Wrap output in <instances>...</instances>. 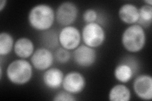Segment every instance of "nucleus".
I'll use <instances>...</instances> for the list:
<instances>
[{
    "label": "nucleus",
    "mask_w": 152,
    "mask_h": 101,
    "mask_svg": "<svg viewBox=\"0 0 152 101\" xmlns=\"http://www.w3.org/2000/svg\"><path fill=\"white\" fill-rule=\"evenodd\" d=\"M97 52L95 49L85 44L80 45L74 50L72 57L74 62L81 68H89L97 60Z\"/></svg>",
    "instance_id": "0eeeda50"
},
{
    "label": "nucleus",
    "mask_w": 152,
    "mask_h": 101,
    "mask_svg": "<svg viewBox=\"0 0 152 101\" xmlns=\"http://www.w3.org/2000/svg\"><path fill=\"white\" fill-rule=\"evenodd\" d=\"M122 44L131 53H137L143 49L146 42L145 28L138 24L127 27L123 32L121 37Z\"/></svg>",
    "instance_id": "f03ea898"
},
{
    "label": "nucleus",
    "mask_w": 152,
    "mask_h": 101,
    "mask_svg": "<svg viewBox=\"0 0 152 101\" xmlns=\"http://www.w3.org/2000/svg\"><path fill=\"white\" fill-rule=\"evenodd\" d=\"M83 20L86 23L97 22L98 18V13L94 8H88L84 12L83 14Z\"/></svg>",
    "instance_id": "aec40b11"
},
{
    "label": "nucleus",
    "mask_w": 152,
    "mask_h": 101,
    "mask_svg": "<svg viewBox=\"0 0 152 101\" xmlns=\"http://www.w3.org/2000/svg\"><path fill=\"white\" fill-rule=\"evenodd\" d=\"M15 55L20 59L31 57L35 51L34 44L32 41L27 37L18 38L15 42L13 48Z\"/></svg>",
    "instance_id": "ddd939ff"
},
{
    "label": "nucleus",
    "mask_w": 152,
    "mask_h": 101,
    "mask_svg": "<svg viewBox=\"0 0 152 101\" xmlns=\"http://www.w3.org/2000/svg\"><path fill=\"white\" fill-rule=\"evenodd\" d=\"M152 22V6L144 4L139 8V20L137 24L142 27H150Z\"/></svg>",
    "instance_id": "a211bd4d"
},
{
    "label": "nucleus",
    "mask_w": 152,
    "mask_h": 101,
    "mask_svg": "<svg viewBox=\"0 0 152 101\" xmlns=\"http://www.w3.org/2000/svg\"><path fill=\"white\" fill-rule=\"evenodd\" d=\"M138 70V66L134 60L127 58L122 61L114 69L113 75L115 79L121 84H126L130 81Z\"/></svg>",
    "instance_id": "9d476101"
},
{
    "label": "nucleus",
    "mask_w": 152,
    "mask_h": 101,
    "mask_svg": "<svg viewBox=\"0 0 152 101\" xmlns=\"http://www.w3.org/2000/svg\"><path fill=\"white\" fill-rule=\"evenodd\" d=\"M120 20L128 25L136 24L139 20V8L132 3L122 4L118 9Z\"/></svg>",
    "instance_id": "4468645a"
},
{
    "label": "nucleus",
    "mask_w": 152,
    "mask_h": 101,
    "mask_svg": "<svg viewBox=\"0 0 152 101\" xmlns=\"http://www.w3.org/2000/svg\"><path fill=\"white\" fill-rule=\"evenodd\" d=\"M84 44L96 48L102 46L106 39V33L103 26L98 22L86 23L81 31Z\"/></svg>",
    "instance_id": "20e7f679"
},
{
    "label": "nucleus",
    "mask_w": 152,
    "mask_h": 101,
    "mask_svg": "<svg viewBox=\"0 0 152 101\" xmlns=\"http://www.w3.org/2000/svg\"><path fill=\"white\" fill-rule=\"evenodd\" d=\"M7 0H1V1H0V12H2L3 11L4 8L7 6Z\"/></svg>",
    "instance_id": "4be33fe9"
},
{
    "label": "nucleus",
    "mask_w": 152,
    "mask_h": 101,
    "mask_svg": "<svg viewBox=\"0 0 152 101\" xmlns=\"http://www.w3.org/2000/svg\"><path fill=\"white\" fill-rule=\"evenodd\" d=\"M54 53L51 50L45 47L37 48L31 57V62L36 70L46 71L53 65Z\"/></svg>",
    "instance_id": "6e6552de"
},
{
    "label": "nucleus",
    "mask_w": 152,
    "mask_h": 101,
    "mask_svg": "<svg viewBox=\"0 0 152 101\" xmlns=\"http://www.w3.org/2000/svg\"><path fill=\"white\" fill-rule=\"evenodd\" d=\"M144 3H145V4H147V5L152 6V1L151 0H145V1H144Z\"/></svg>",
    "instance_id": "5701e85b"
},
{
    "label": "nucleus",
    "mask_w": 152,
    "mask_h": 101,
    "mask_svg": "<svg viewBox=\"0 0 152 101\" xmlns=\"http://www.w3.org/2000/svg\"><path fill=\"white\" fill-rule=\"evenodd\" d=\"M133 90L138 98L143 100L152 99V78L148 74L137 76L132 84Z\"/></svg>",
    "instance_id": "9b49d317"
},
{
    "label": "nucleus",
    "mask_w": 152,
    "mask_h": 101,
    "mask_svg": "<svg viewBox=\"0 0 152 101\" xmlns=\"http://www.w3.org/2000/svg\"><path fill=\"white\" fill-rule=\"evenodd\" d=\"M64 76L62 70L58 68L51 67L44 72L42 81L47 88L56 90L62 86Z\"/></svg>",
    "instance_id": "f8f14e48"
},
{
    "label": "nucleus",
    "mask_w": 152,
    "mask_h": 101,
    "mask_svg": "<svg viewBox=\"0 0 152 101\" xmlns=\"http://www.w3.org/2000/svg\"><path fill=\"white\" fill-rule=\"evenodd\" d=\"M77 100L74 95L65 90L57 92L53 99L54 101H75Z\"/></svg>",
    "instance_id": "412c9836"
},
{
    "label": "nucleus",
    "mask_w": 152,
    "mask_h": 101,
    "mask_svg": "<svg viewBox=\"0 0 152 101\" xmlns=\"http://www.w3.org/2000/svg\"><path fill=\"white\" fill-rule=\"evenodd\" d=\"M79 9L71 1H64L57 7L55 11V20L62 27L72 25L77 20Z\"/></svg>",
    "instance_id": "39448f33"
},
{
    "label": "nucleus",
    "mask_w": 152,
    "mask_h": 101,
    "mask_svg": "<svg viewBox=\"0 0 152 101\" xmlns=\"http://www.w3.org/2000/svg\"><path fill=\"white\" fill-rule=\"evenodd\" d=\"M55 20V9L48 4H36L30 9L28 14V24L37 31L50 30Z\"/></svg>",
    "instance_id": "f257e3e1"
},
{
    "label": "nucleus",
    "mask_w": 152,
    "mask_h": 101,
    "mask_svg": "<svg viewBox=\"0 0 152 101\" xmlns=\"http://www.w3.org/2000/svg\"><path fill=\"white\" fill-rule=\"evenodd\" d=\"M131 99L130 89L121 83L114 85L108 94V99L110 101H129Z\"/></svg>",
    "instance_id": "2eb2a0df"
},
{
    "label": "nucleus",
    "mask_w": 152,
    "mask_h": 101,
    "mask_svg": "<svg viewBox=\"0 0 152 101\" xmlns=\"http://www.w3.org/2000/svg\"><path fill=\"white\" fill-rule=\"evenodd\" d=\"M81 40V32L74 26L64 27L58 32L60 46L69 51H74L78 47Z\"/></svg>",
    "instance_id": "423d86ee"
},
{
    "label": "nucleus",
    "mask_w": 152,
    "mask_h": 101,
    "mask_svg": "<svg viewBox=\"0 0 152 101\" xmlns=\"http://www.w3.org/2000/svg\"><path fill=\"white\" fill-rule=\"evenodd\" d=\"M14 39L11 33L2 32L0 33V56H8L13 50Z\"/></svg>",
    "instance_id": "f3484780"
},
{
    "label": "nucleus",
    "mask_w": 152,
    "mask_h": 101,
    "mask_svg": "<svg viewBox=\"0 0 152 101\" xmlns=\"http://www.w3.org/2000/svg\"><path fill=\"white\" fill-rule=\"evenodd\" d=\"M55 60L60 64H65L70 60L72 54L70 51L65 49L62 47H59L55 49L54 52Z\"/></svg>",
    "instance_id": "6ab92c4d"
},
{
    "label": "nucleus",
    "mask_w": 152,
    "mask_h": 101,
    "mask_svg": "<svg viewBox=\"0 0 152 101\" xmlns=\"http://www.w3.org/2000/svg\"><path fill=\"white\" fill-rule=\"evenodd\" d=\"M8 80L14 85H22L31 81L33 75L31 62L25 59H17L10 63L6 71Z\"/></svg>",
    "instance_id": "7ed1b4c3"
},
{
    "label": "nucleus",
    "mask_w": 152,
    "mask_h": 101,
    "mask_svg": "<svg viewBox=\"0 0 152 101\" xmlns=\"http://www.w3.org/2000/svg\"><path fill=\"white\" fill-rule=\"evenodd\" d=\"M86 86L85 76L80 72L72 71L65 75L62 87L64 90L73 95L81 93Z\"/></svg>",
    "instance_id": "1a4fd4ad"
},
{
    "label": "nucleus",
    "mask_w": 152,
    "mask_h": 101,
    "mask_svg": "<svg viewBox=\"0 0 152 101\" xmlns=\"http://www.w3.org/2000/svg\"><path fill=\"white\" fill-rule=\"evenodd\" d=\"M41 42L42 44V47L48 48L50 50L56 49L60 46L58 41V32L55 30L50 29L42 32Z\"/></svg>",
    "instance_id": "dca6fc26"
}]
</instances>
